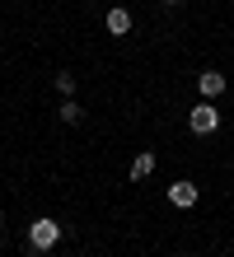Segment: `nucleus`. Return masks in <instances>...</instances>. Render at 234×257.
<instances>
[{
    "label": "nucleus",
    "mask_w": 234,
    "mask_h": 257,
    "mask_svg": "<svg viewBox=\"0 0 234 257\" xmlns=\"http://www.w3.org/2000/svg\"><path fill=\"white\" fill-rule=\"evenodd\" d=\"M61 243V224L56 220H33V224H28V248H38V252H47V248H56Z\"/></svg>",
    "instance_id": "obj_1"
},
{
    "label": "nucleus",
    "mask_w": 234,
    "mask_h": 257,
    "mask_svg": "<svg viewBox=\"0 0 234 257\" xmlns=\"http://www.w3.org/2000/svg\"><path fill=\"white\" fill-rule=\"evenodd\" d=\"M187 126H192L197 136H211L215 126H220V112H215V103H197V108L187 112Z\"/></svg>",
    "instance_id": "obj_2"
},
{
    "label": "nucleus",
    "mask_w": 234,
    "mask_h": 257,
    "mask_svg": "<svg viewBox=\"0 0 234 257\" xmlns=\"http://www.w3.org/2000/svg\"><path fill=\"white\" fill-rule=\"evenodd\" d=\"M169 201H174V206H197V183H187V178H178V183L174 187H169Z\"/></svg>",
    "instance_id": "obj_3"
},
{
    "label": "nucleus",
    "mask_w": 234,
    "mask_h": 257,
    "mask_svg": "<svg viewBox=\"0 0 234 257\" xmlns=\"http://www.w3.org/2000/svg\"><path fill=\"white\" fill-rule=\"evenodd\" d=\"M197 89H201L206 98H220V94H225V75H220V70H201V75H197Z\"/></svg>",
    "instance_id": "obj_4"
},
{
    "label": "nucleus",
    "mask_w": 234,
    "mask_h": 257,
    "mask_svg": "<svg viewBox=\"0 0 234 257\" xmlns=\"http://www.w3.org/2000/svg\"><path fill=\"white\" fill-rule=\"evenodd\" d=\"M108 33H117V38H127V33H131V14L122 10V5L108 10Z\"/></svg>",
    "instance_id": "obj_5"
},
{
    "label": "nucleus",
    "mask_w": 234,
    "mask_h": 257,
    "mask_svg": "<svg viewBox=\"0 0 234 257\" xmlns=\"http://www.w3.org/2000/svg\"><path fill=\"white\" fill-rule=\"evenodd\" d=\"M150 173H154V155L145 150V155H136V159H131V178L140 183V178H150Z\"/></svg>",
    "instance_id": "obj_6"
},
{
    "label": "nucleus",
    "mask_w": 234,
    "mask_h": 257,
    "mask_svg": "<svg viewBox=\"0 0 234 257\" xmlns=\"http://www.w3.org/2000/svg\"><path fill=\"white\" fill-rule=\"evenodd\" d=\"M61 122H66V126H80L85 122V108L75 98H66V103H61Z\"/></svg>",
    "instance_id": "obj_7"
},
{
    "label": "nucleus",
    "mask_w": 234,
    "mask_h": 257,
    "mask_svg": "<svg viewBox=\"0 0 234 257\" xmlns=\"http://www.w3.org/2000/svg\"><path fill=\"white\" fill-rule=\"evenodd\" d=\"M56 89L70 98V94H75V75H70V70H61V75H56Z\"/></svg>",
    "instance_id": "obj_8"
},
{
    "label": "nucleus",
    "mask_w": 234,
    "mask_h": 257,
    "mask_svg": "<svg viewBox=\"0 0 234 257\" xmlns=\"http://www.w3.org/2000/svg\"><path fill=\"white\" fill-rule=\"evenodd\" d=\"M24 257H42V252H38V248H28V252H24Z\"/></svg>",
    "instance_id": "obj_9"
},
{
    "label": "nucleus",
    "mask_w": 234,
    "mask_h": 257,
    "mask_svg": "<svg viewBox=\"0 0 234 257\" xmlns=\"http://www.w3.org/2000/svg\"><path fill=\"white\" fill-rule=\"evenodd\" d=\"M164 5H183V0H164Z\"/></svg>",
    "instance_id": "obj_10"
},
{
    "label": "nucleus",
    "mask_w": 234,
    "mask_h": 257,
    "mask_svg": "<svg viewBox=\"0 0 234 257\" xmlns=\"http://www.w3.org/2000/svg\"><path fill=\"white\" fill-rule=\"evenodd\" d=\"M0 224H5V215H0Z\"/></svg>",
    "instance_id": "obj_11"
}]
</instances>
